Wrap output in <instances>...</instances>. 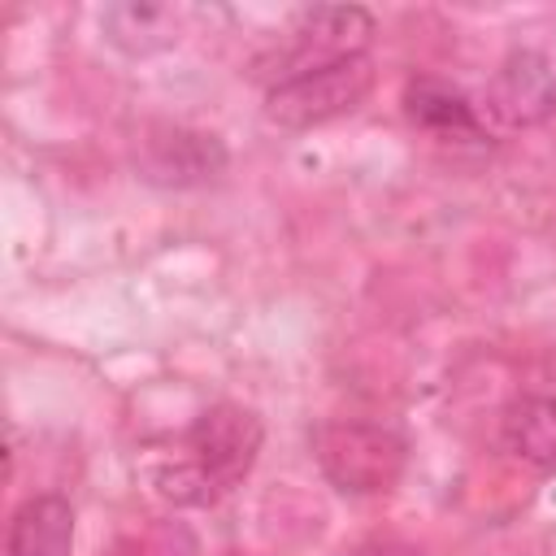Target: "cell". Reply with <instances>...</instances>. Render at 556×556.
Segmentation results:
<instances>
[{"mask_svg": "<svg viewBox=\"0 0 556 556\" xmlns=\"http://www.w3.org/2000/svg\"><path fill=\"white\" fill-rule=\"evenodd\" d=\"M261 447V413L235 400H217L182 430L178 452L152 465V486L174 508H208L252 473Z\"/></svg>", "mask_w": 556, "mask_h": 556, "instance_id": "cell-1", "label": "cell"}, {"mask_svg": "<svg viewBox=\"0 0 556 556\" xmlns=\"http://www.w3.org/2000/svg\"><path fill=\"white\" fill-rule=\"evenodd\" d=\"M313 460L343 495H382L408 465V443L382 421H321L313 430Z\"/></svg>", "mask_w": 556, "mask_h": 556, "instance_id": "cell-2", "label": "cell"}, {"mask_svg": "<svg viewBox=\"0 0 556 556\" xmlns=\"http://www.w3.org/2000/svg\"><path fill=\"white\" fill-rule=\"evenodd\" d=\"M374 91V56H343L265 87V122L278 130H317L356 113Z\"/></svg>", "mask_w": 556, "mask_h": 556, "instance_id": "cell-3", "label": "cell"}, {"mask_svg": "<svg viewBox=\"0 0 556 556\" xmlns=\"http://www.w3.org/2000/svg\"><path fill=\"white\" fill-rule=\"evenodd\" d=\"M135 174L161 191H195L226 174L230 152L213 130L182 122H152L135 139Z\"/></svg>", "mask_w": 556, "mask_h": 556, "instance_id": "cell-4", "label": "cell"}, {"mask_svg": "<svg viewBox=\"0 0 556 556\" xmlns=\"http://www.w3.org/2000/svg\"><path fill=\"white\" fill-rule=\"evenodd\" d=\"M374 35H378V22L361 4H313V9H300L295 26H291V43L278 52V70H274L269 87L282 83V78H295L304 70L343 61V56H365Z\"/></svg>", "mask_w": 556, "mask_h": 556, "instance_id": "cell-5", "label": "cell"}, {"mask_svg": "<svg viewBox=\"0 0 556 556\" xmlns=\"http://www.w3.org/2000/svg\"><path fill=\"white\" fill-rule=\"evenodd\" d=\"M482 122L495 130H530L556 117V61L539 48H513L486 78Z\"/></svg>", "mask_w": 556, "mask_h": 556, "instance_id": "cell-6", "label": "cell"}, {"mask_svg": "<svg viewBox=\"0 0 556 556\" xmlns=\"http://www.w3.org/2000/svg\"><path fill=\"white\" fill-rule=\"evenodd\" d=\"M404 117L434 135V139H486V122L478 113V104L447 78L434 74H417L404 83Z\"/></svg>", "mask_w": 556, "mask_h": 556, "instance_id": "cell-7", "label": "cell"}, {"mask_svg": "<svg viewBox=\"0 0 556 556\" xmlns=\"http://www.w3.org/2000/svg\"><path fill=\"white\" fill-rule=\"evenodd\" d=\"M9 556H74V504L56 491L26 495L9 517Z\"/></svg>", "mask_w": 556, "mask_h": 556, "instance_id": "cell-8", "label": "cell"}, {"mask_svg": "<svg viewBox=\"0 0 556 556\" xmlns=\"http://www.w3.org/2000/svg\"><path fill=\"white\" fill-rule=\"evenodd\" d=\"M500 443L534 473H556V395H517L500 413Z\"/></svg>", "mask_w": 556, "mask_h": 556, "instance_id": "cell-9", "label": "cell"}, {"mask_svg": "<svg viewBox=\"0 0 556 556\" xmlns=\"http://www.w3.org/2000/svg\"><path fill=\"white\" fill-rule=\"evenodd\" d=\"M100 30H104V43L126 56H156L178 43V13L169 4L117 0L100 9Z\"/></svg>", "mask_w": 556, "mask_h": 556, "instance_id": "cell-10", "label": "cell"}, {"mask_svg": "<svg viewBox=\"0 0 556 556\" xmlns=\"http://www.w3.org/2000/svg\"><path fill=\"white\" fill-rule=\"evenodd\" d=\"M109 556H130V552H126V547H117V552H109Z\"/></svg>", "mask_w": 556, "mask_h": 556, "instance_id": "cell-11", "label": "cell"}]
</instances>
